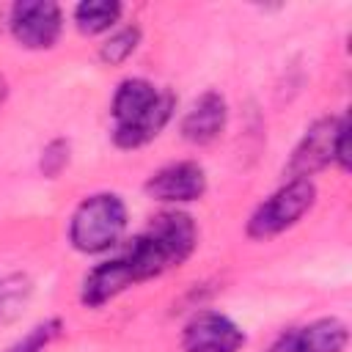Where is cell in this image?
I'll use <instances>...</instances> for the list:
<instances>
[{"instance_id": "obj_11", "label": "cell", "mask_w": 352, "mask_h": 352, "mask_svg": "<svg viewBox=\"0 0 352 352\" xmlns=\"http://www.w3.org/2000/svg\"><path fill=\"white\" fill-rule=\"evenodd\" d=\"M135 283L132 278V270L126 267V261L121 256L110 258V261H102L96 264L85 278H82V286H80V302L88 305V308H99L104 302H110L113 297H118L124 289H129Z\"/></svg>"}, {"instance_id": "obj_6", "label": "cell", "mask_w": 352, "mask_h": 352, "mask_svg": "<svg viewBox=\"0 0 352 352\" xmlns=\"http://www.w3.org/2000/svg\"><path fill=\"white\" fill-rule=\"evenodd\" d=\"M346 126V116H324L319 121H314L302 140L294 146V154L286 165V173L292 179H308L316 170H322L324 165H330L336 160V143L341 129Z\"/></svg>"}, {"instance_id": "obj_12", "label": "cell", "mask_w": 352, "mask_h": 352, "mask_svg": "<svg viewBox=\"0 0 352 352\" xmlns=\"http://www.w3.org/2000/svg\"><path fill=\"white\" fill-rule=\"evenodd\" d=\"M121 3L116 0H85L74 8V22L80 28V33H88V36H96V33H104L110 30L118 16H121Z\"/></svg>"}, {"instance_id": "obj_2", "label": "cell", "mask_w": 352, "mask_h": 352, "mask_svg": "<svg viewBox=\"0 0 352 352\" xmlns=\"http://www.w3.org/2000/svg\"><path fill=\"white\" fill-rule=\"evenodd\" d=\"M173 94L165 88H157L154 82L143 77L124 80L110 104L113 116V140L118 148H138L148 140H154L162 126L170 121L173 113Z\"/></svg>"}, {"instance_id": "obj_13", "label": "cell", "mask_w": 352, "mask_h": 352, "mask_svg": "<svg viewBox=\"0 0 352 352\" xmlns=\"http://www.w3.org/2000/svg\"><path fill=\"white\" fill-rule=\"evenodd\" d=\"M138 44H140V30L138 28H121V30H116L102 47H99V58L107 63V66H118V63H124L135 50H138Z\"/></svg>"}, {"instance_id": "obj_1", "label": "cell", "mask_w": 352, "mask_h": 352, "mask_svg": "<svg viewBox=\"0 0 352 352\" xmlns=\"http://www.w3.org/2000/svg\"><path fill=\"white\" fill-rule=\"evenodd\" d=\"M195 245H198V231L192 217L173 209L151 217V223L126 245L121 258L132 270L135 283H140L187 261Z\"/></svg>"}, {"instance_id": "obj_3", "label": "cell", "mask_w": 352, "mask_h": 352, "mask_svg": "<svg viewBox=\"0 0 352 352\" xmlns=\"http://www.w3.org/2000/svg\"><path fill=\"white\" fill-rule=\"evenodd\" d=\"M126 228V206L116 192L88 195L69 220V242L80 253H104Z\"/></svg>"}, {"instance_id": "obj_8", "label": "cell", "mask_w": 352, "mask_h": 352, "mask_svg": "<svg viewBox=\"0 0 352 352\" xmlns=\"http://www.w3.org/2000/svg\"><path fill=\"white\" fill-rule=\"evenodd\" d=\"M346 341H349L346 324L336 316H324V319H314L308 324L283 330L270 344L267 352H344Z\"/></svg>"}, {"instance_id": "obj_7", "label": "cell", "mask_w": 352, "mask_h": 352, "mask_svg": "<svg viewBox=\"0 0 352 352\" xmlns=\"http://www.w3.org/2000/svg\"><path fill=\"white\" fill-rule=\"evenodd\" d=\"M245 346V333L234 319L217 311L195 314L182 333L184 352H239Z\"/></svg>"}, {"instance_id": "obj_5", "label": "cell", "mask_w": 352, "mask_h": 352, "mask_svg": "<svg viewBox=\"0 0 352 352\" xmlns=\"http://www.w3.org/2000/svg\"><path fill=\"white\" fill-rule=\"evenodd\" d=\"M8 28L19 47L50 50L63 30V14L52 0H19L11 6Z\"/></svg>"}, {"instance_id": "obj_14", "label": "cell", "mask_w": 352, "mask_h": 352, "mask_svg": "<svg viewBox=\"0 0 352 352\" xmlns=\"http://www.w3.org/2000/svg\"><path fill=\"white\" fill-rule=\"evenodd\" d=\"M63 330V322L60 319H44L38 324H33L16 344H11L6 352H44Z\"/></svg>"}, {"instance_id": "obj_16", "label": "cell", "mask_w": 352, "mask_h": 352, "mask_svg": "<svg viewBox=\"0 0 352 352\" xmlns=\"http://www.w3.org/2000/svg\"><path fill=\"white\" fill-rule=\"evenodd\" d=\"M66 162H69V143L66 140H52L44 151H41V170H44V176H58L63 168H66Z\"/></svg>"}, {"instance_id": "obj_4", "label": "cell", "mask_w": 352, "mask_h": 352, "mask_svg": "<svg viewBox=\"0 0 352 352\" xmlns=\"http://www.w3.org/2000/svg\"><path fill=\"white\" fill-rule=\"evenodd\" d=\"M316 201V187L311 179H289L280 190H275L267 201H261L250 220H248V236L253 239H270L286 228H292Z\"/></svg>"}, {"instance_id": "obj_10", "label": "cell", "mask_w": 352, "mask_h": 352, "mask_svg": "<svg viewBox=\"0 0 352 352\" xmlns=\"http://www.w3.org/2000/svg\"><path fill=\"white\" fill-rule=\"evenodd\" d=\"M226 118H228L226 99L217 91H206L184 113V118H182V138L190 140V143H198V146L212 143V140H217L223 135Z\"/></svg>"}, {"instance_id": "obj_17", "label": "cell", "mask_w": 352, "mask_h": 352, "mask_svg": "<svg viewBox=\"0 0 352 352\" xmlns=\"http://www.w3.org/2000/svg\"><path fill=\"white\" fill-rule=\"evenodd\" d=\"M6 94H8V85H6V77L0 74V102L6 99Z\"/></svg>"}, {"instance_id": "obj_15", "label": "cell", "mask_w": 352, "mask_h": 352, "mask_svg": "<svg viewBox=\"0 0 352 352\" xmlns=\"http://www.w3.org/2000/svg\"><path fill=\"white\" fill-rule=\"evenodd\" d=\"M30 294V280L22 275L0 278V319H8L19 311V305Z\"/></svg>"}, {"instance_id": "obj_9", "label": "cell", "mask_w": 352, "mask_h": 352, "mask_svg": "<svg viewBox=\"0 0 352 352\" xmlns=\"http://www.w3.org/2000/svg\"><path fill=\"white\" fill-rule=\"evenodd\" d=\"M146 192L162 204H190L206 192V173L198 162H173L148 176Z\"/></svg>"}]
</instances>
